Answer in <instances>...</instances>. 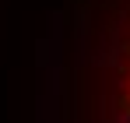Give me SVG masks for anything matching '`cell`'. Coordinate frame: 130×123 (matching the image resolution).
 Segmentation results:
<instances>
[{"label": "cell", "mask_w": 130, "mask_h": 123, "mask_svg": "<svg viewBox=\"0 0 130 123\" xmlns=\"http://www.w3.org/2000/svg\"><path fill=\"white\" fill-rule=\"evenodd\" d=\"M109 74V113L112 123H130V0H123V11L112 25V42L106 53Z\"/></svg>", "instance_id": "obj_1"}]
</instances>
